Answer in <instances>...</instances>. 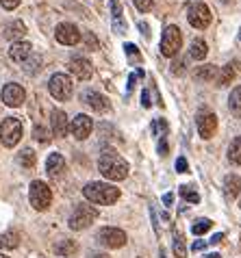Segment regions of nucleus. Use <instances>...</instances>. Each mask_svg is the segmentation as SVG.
<instances>
[{
	"instance_id": "17",
	"label": "nucleus",
	"mask_w": 241,
	"mask_h": 258,
	"mask_svg": "<svg viewBox=\"0 0 241 258\" xmlns=\"http://www.w3.org/2000/svg\"><path fill=\"white\" fill-rule=\"evenodd\" d=\"M70 72L76 78H81V81H89L91 74H94V68H91V63L87 59H74L70 61Z\"/></svg>"
},
{
	"instance_id": "50",
	"label": "nucleus",
	"mask_w": 241,
	"mask_h": 258,
	"mask_svg": "<svg viewBox=\"0 0 241 258\" xmlns=\"http://www.w3.org/2000/svg\"><path fill=\"white\" fill-rule=\"evenodd\" d=\"M204 258H219V254H207Z\"/></svg>"
},
{
	"instance_id": "42",
	"label": "nucleus",
	"mask_w": 241,
	"mask_h": 258,
	"mask_svg": "<svg viewBox=\"0 0 241 258\" xmlns=\"http://www.w3.org/2000/svg\"><path fill=\"white\" fill-rule=\"evenodd\" d=\"M0 3H3V7H5L7 11H13L20 5V0H0Z\"/></svg>"
},
{
	"instance_id": "29",
	"label": "nucleus",
	"mask_w": 241,
	"mask_h": 258,
	"mask_svg": "<svg viewBox=\"0 0 241 258\" xmlns=\"http://www.w3.org/2000/svg\"><path fill=\"white\" fill-rule=\"evenodd\" d=\"M211 226H213V221L207 219V217L196 219V221H194V226H191V232H194L196 236H200V234H204V232H209V230H211Z\"/></svg>"
},
{
	"instance_id": "11",
	"label": "nucleus",
	"mask_w": 241,
	"mask_h": 258,
	"mask_svg": "<svg viewBox=\"0 0 241 258\" xmlns=\"http://www.w3.org/2000/svg\"><path fill=\"white\" fill-rule=\"evenodd\" d=\"M91 128H94V121H91V117L89 115H76L74 119H72V124H70V131H72V135L79 141H83V139H87L89 135H91Z\"/></svg>"
},
{
	"instance_id": "32",
	"label": "nucleus",
	"mask_w": 241,
	"mask_h": 258,
	"mask_svg": "<svg viewBox=\"0 0 241 258\" xmlns=\"http://www.w3.org/2000/svg\"><path fill=\"white\" fill-rule=\"evenodd\" d=\"M18 161H20V165H22V167H26V169H31L33 165H35V152L31 148H26V150H22V152H20V156H18Z\"/></svg>"
},
{
	"instance_id": "37",
	"label": "nucleus",
	"mask_w": 241,
	"mask_h": 258,
	"mask_svg": "<svg viewBox=\"0 0 241 258\" xmlns=\"http://www.w3.org/2000/svg\"><path fill=\"white\" fill-rule=\"evenodd\" d=\"M176 169H178V174H187L189 171V165H187L185 156H178V161H176Z\"/></svg>"
},
{
	"instance_id": "2",
	"label": "nucleus",
	"mask_w": 241,
	"mask_h": 258,
	"mask_svg": "<svg viewBox=\"0 0 241 258\" xmlns=\"http://www.w3.org/2000/svg\"><path fill=\"white\" fill-rule=\"evenodd\" d=\"M83 196L87 198L91 204L109 206V204L119 200V189L113 187V184H109V182H89V184H85Z\"/></svg>"
},
{
	"instance_id": "7",
	"label": "nucleus",
	"mask_w": 241,
	"mask_h": 258,
	"mask_svg": "<svg viewBox=\"0 0 241 258\" xmlns=\"http://www.w3.org/2000/svg\"><path fill=\"white\" fill-rule=\"evenodd\" d=\"M48 89H50L52 98L56 100H70L72 98V78L68 74H54L50 78V83H48Z\"/></svg>"
},
{
	"instance_id": "47",
	"label": "nucleus",
	"mask_w": 241,
	"mask_h": 258,
	"mask_svg": "<svg viewBox=\"0 0 241 258\" xmlns=\"http://www.w3.org/2000/svg\"><path fill=\"white\" fill-rule=\"evenodd\" d=\"M172 200H174V196H172V193H167V196L163 198V204H165V206H169V204H172Z\"/></svg>"
},
{
	"instance_id": "20",
	"label": "nucleus",
	"mask_w": 241,
	"mask_h": 258,
	"mask_svg": "<svg viewBox=\"0 0 241 258\" xmlns=\"http://www.w3.org/2000/svg\"><path fill=\"white\" fill-rule=\"evenodd\" d=\"M239 189H241V178L237 174H228L226 176V180H224V193H226V198H237L239 196Z\"/></svg>"
},
{
	"instance_id": "39",
	"label": "nucleus",
	"mask_w": 241,
	"mask_h": 258,
	"mask_svg": "<svg viewBox=\"0 0 241 258\" xmlns=\"http://www.w3.org/2000/svg\"><path fill=\"white\" fill-rule=\"evenodd\" d=\"M167 152H169V148H167V135H165V137H161V141H159V154L167 156Z\"/></svg>"
},
{
	"instance_id": "8",
	"label": "nucleus",
	"mask_w": 241,
	"mask_h": 258,
	"mask_svg": "<svg viewBox=\"0 0 241 258\" xmlns=\"http://www.w3.org/2000/svg\"><path fill=\"white\" fill-rule=\"evenodd\" d=\"M187 20H189L191 26L198 28V31L207 28L211 24V11H209V7L202 5V3H194V5L189 7V11H187Z\"/></svg>"
},
{
	"instance_id": "41",
	"label": "nucleus",
	"mask_w": 241,
	"mask_h": 258,
	"mask_svg": "<svg viewBox=\"0 0 241 258\" xmlns=\"http://www.w3.org/2000/svg\"><path fill=\"white\" fill-rule=\"evenodd\" d=\"M124 50H126V54H129V56H133V59H137V56H139L137 46H135V44H126V46H124Z\"/></svg>"
},
{
	"instance_id": "30",
	"label": "nucleus",
	"mask_w": 241,
	"mask_h": 258,
	"mask_svg": "<svg viewBox=\"0 0 241 258\" xmlns=\"http://www.w3.org/2000/svg\"><path fill=\"white\" fill-rule=\"evenodd\" d=\"M228 106H230L232 113L241 115V85L232 89V94H230V98H228Z\"/></svg>"
},
{
	"instance_id": "10",
	"label": "nucleus",
	"mask_w": 241,
	"mask_h": 258,
	"mask_svg": "<svg viewBox=\"0 0 241 258\" xmlns=\"http://www.w3.org/2000/svg\"><path fill=\"white\" fill-rule=\"evenodd\" d=\"M54 37L59 44L63 46H76L81 41V31L76 28L74 24H70V22H63L56 26V31H54Z\"/></svg>"
},
{
	"instance_id": "38",
	"label": "nucleus",
	"mask_w": 241,
	"mask_h": 258,
	"mask_svg": "<svg viewBox=\"0 0 241 258\" xmlns=\"http://www.w3.org/2000/svg\"><path fill=\"white\" fill-rule=\"evenodd\" d=\"M85 41H87L89 50H98V39L94 37V33H85Z\"/></svg>"
},
{
	"instance_id": "28",
	"label": "nucleus",
	"mask_w": 241,
	"mask_h": 258,
	"mask_svg": "<svg viewBox=\"0 0 241 258\" xmlns=\"http://www.w3.org/2000/svg\"><path fill=\"white\" fill-rule=\"evenodd\" d=\"M39 70H41V56L39 54H31L24 61V72L26 74H37Z\"/></svg>"
},
{
	"instance_id": "40",
	"label": "nucleus",
	"mask_w": 241,
	"mask_h": 258,
	"mask_svg": "<svg viewBox=\"0 0 241 258\" xmlns=\"http://www.w3.org/2000/svg\"><path fill=\"white\" fill-rule=\"evenodd\" d=\"M172 74H185V63H183V61H174L172 63Z\"/></svg>"
},
{
	"instance_id": "52",
	"label": "nucleus",
	"mask_w": 241,
	"mask_h": 258,
	"mask_svg": "<svg viewBox=\"0 0 241 258\" xmlns=\"http://www.w3.org/2000/svg\"><path fill=\"white\" fill-rule=\"evenodd\" d=\"M239 41H241V31H239Z\"/></svg>"
},
{
	"instance_id": "45",
	"label": "nucleus",
	"mask_w": 241,
	"mask_h": 258,
	"mask_svg": "<svg viewBox=\"0 0 241 258\" xmlns=\"http://www.w3.org/2000/svg\"><path fill=\"white\" fill-rule=\"evenodd\" d=\"M141 104H144L146 109L152 104V102H150V94H148V91H144V94H141Z\"/></svg>"
},
{
	"instance_id": "49",
	"label": "nucleus",
	"mask_w": 241,
	"mask_h": 258,
	"mask_svg": "<svg viewBox=\"0 0 241 258\" xmlns=\"http://www.w3.org/2000/svg\"><path fill=\"white\" fill-rule=\"evenodd\" d=\"M89 258H109V256L107 254H91Z\"/></svg>"
},
{
	"instance_id": "12",
	"label": "nucleus",
	"mask_w": 241,
	"mask_h": 258,
	"mask_svg": "<svg viewBox=\"0 0 241 258\" xmlns=\"http://www.w3.org/2000/svg\"><path fill=\"white\" fill-rule=\"evenodd\" d=\"M24 98H26V91L22 89V85H18V83L5 85V89H3V102L7 106H20V104L24 102Z\"/></svg>"
},
{
	"instance_id": "24",
	"label": "nucleus",
	"mask_w": 241,
	"mask_h": 258,
	"mask_svg": "<svg viewBox=\"0 0 241 258\" xmlns=\"http://www.w3.org/2000/svg\"><path fill=\"white\" fill-rule=\"evenodd\" d=\"M228 161L232 165H241V137H235L228 148Z\"/></svg>"
},
{
	"instance_id": "4",
	"label": "nucleus",
	"mask_w": 241,
	"mask_h": 258,
	"mask_svg": "<svg viewBox=\"0 0 241 258\" xmlns=\"http://www.w3.org/2000/svg\"><path fill=\"white\" fill-rule=\"evenodd\" d=\"M28 200H31L33 209L35 211H46L52 202V191L46 182L41 180H35L31 182V191H28Z\"/></svg>"
},
{
	"instance_id": "22",
	"label": "nucleus",
	"mask_w": 241,
	"mask_h": 258,
	"mask_svg": "<svg viewBox=\"0 0 241 258\" xmlns=\"http://www.w3.org/2000/svg\"><path fill=\"white\" fill-rule=\"evenodd\" d=\"M76 252H79V245H76V241H70V239H66V241H59L54 245V254L56 256H74Z\"/></svg>"
},
{
	"instance_id": "3",
	"label": "nucleus",
	"mask_w": 241,
	"mask_h": 258,
	"mask_svg": "<svg viewBox=\"0 0 241 258\" xmlns=\"http://www.w3.org/2000/svg\"><path fill=\"white\" fill-rule=\"evenodd\" d=\"M20 139H22V121L18 117H7L0 124V141H3V146L13 148L20 143Z\"/></svg>"
},
{
	"instance_id": "9",
	"label": "nucleus",
	"mask_w": 241,
	"mask_h": 258,
	"mask_svg": "<svg viewBox=\"0 0 241 258\" xmlns=\"http://www.w3.org/2000/svg\"><path fill=\"white\" fill-rule=\"evenodd\" d=\"M98 241H100L104 247L117 249V247L126 245V232L119 230V228H102V230L98 232Z\"/></svg>"
},
{
	"instance_id": "5",
	"label": "nucleus",
	"mask_w": 241,
	"mask_h": 258,
	"mask_svg": "<svg viewBox=\"0 0 241 258\" xmlns=\"http://www.w3.org/2000/svg\"><path fill=\"white\" fill-rule=\"evenodd\" d=\"M183 46V33L178 26L169 24L161 37V54L163 56H176Z\"/></svg>"
},
{
	"instance_id": "43",
	"label": "nucleus",
	"mask_w": 241,
	"mask_h": 258,
	"mask_svg": "<svg viewBox=\"0 0 241 258\" xmlns=\"http://www.w3.org/2000/svg\"><path fill=\"white\" fill-rule=\"evenodd\" d=\"M222 241H224V232H217V234L211 236L207 243H209V245H217V243H222Z\"/></svg>"
},
{
	"instance_id": "6",
	"label": "nucleus",
	"mask_w": 241,
	"mask_h": 258,
	"mask_svg": "<svg viewBox=\"0 0 241 258\" xmlns=\"http://www.w3.org/2000/svg\"><path fill=\"white\" fill-rule=\"evenodd\" d=\"M96 217H98V211L94 206L81 204V206H76L72 215H70V228H72V230H85V228H89L94 224Z\"/></svg>"
},
{
	"instance_id": "36",
	"label": "nucleus",
	"mask_w": 241,
	"mask_h": 258,
	"mask_svg": "<svg viewBox=\"0 0 241 258\" xmlns=\"http://www.w3.org/2000/svg\"><path fill=\"white\" fill-rule=\"evenodd\" d=\"M135 3V7L141 11V13H148L154 7V0H133Z\"/></svg>"
},
{
	"instance_id": "15",
	"label": "nucleus",
	"mask_w": 241,
	"mask_h": 258,
	"mask_svg": "<svg viewBox=\"0 0 241 258\" xmlns=\"http://www.w3.org/2000/svg\"><path fill=\"white\" fill-rule=\"evenodd\" d=\"M50 124H52V135L54 137H66L68 131H70V124H68V115L59 109L52 111L50 115Z\"/></svg>"
},
{
	"instance_id": "1",
	"label": "nucleus",
	"mask_w": 241,
	"mask_h": 258,
	"mask_svg": "<svg viewBox=\"0 0 241 258\" xmlns=\"http://www.w3.org/2000/svg\"><path fill=\"white\" fill-rule=\"evenodd\" d=\"M98 169H100V174L104 178H109V180H124L126 176H129V163H126L122 156L117 152H113V150H104L100 161H98Z\"/></svg>"
},
{
	"instance_id": "18",
	"label": "nucleus",
	"mask_w": 241,
	"mask_h": 258,
	"mask_svg": "<svg viewBox=\"0 0 241 258\" xmlns=\"http://www.w3.org/2000/svg\"><path fill=\"white\" fill-rule=\"evenodd\" d=\"M3 35H5V39H9V41H20L26 35V26H24V22H20V20H13V22H9L3 28Z\"/></svg>"
},
{
	"instance_id": "14",
	"label": "nucleus",
	"mask_w": 241,
	"mask_h": 258,
	"mask_svg": "<svg viewBox=\"0 0 241 258\" xmlns=\"http://www.w3.org/2000/svg\"><path fill=\"white\" fill-rule=\"evenodd\" d=\"M81 100L87 106H91L94 111H98V113H104L109 109V100L104 98L102 94H98V91H91V89H87V91H83L81 94Z\"/></svg>"
},
{
	"instance_id": "23",
	"label": "nucleus",
	"mask_w": 241,
	"mask_h": 258,
	"mask_svg": "<svg viewBox=\"0 0 241 258\" xmlns=\"http://www.w3.org/2000/svg\"><path fill=\"white\" fill-rule=\"evenodd\" d=\"M189 54H191V59H196V61H202L204 56L209 54V48H207V44H204L202 39H196L194 44H191Z\"/></svg>"
},
{
	"instance_id": "44",
	"label": "nucleus",
	"mask_w": 241,
	"mask_h": 258,
	"mask_svg": "<svg viewBox=\"0 0 241 258\" xmlns=\"http://www.w3.org/2000/svg\"><path fill=\"white\" fill-rule=\"evenodd\" d=\"M209 243L207 241H194V252H200V249H204Z\"/></svg>"
},
{
	"instance_id": "25",
	"label": "nucleus",
	"mask_w": 241,
	"mask_h": 258,
	"mask_svg": "<svg viewBox=\"0 0 241 258\" xmlns=\"http://www.w3.org/2000/svg\"><path fill=\"white\" fill-rule=\"evenodd\" d=\"M215 74H217V68L215 66H202V68L196 70V78H198V81H202V83L213 81Z\"/></svg>"
},
{
	"instance_id": "51",
	"label": "nucleus",
	"mask_w": 241,
	"mask_h": 258,
	"mask_svg": "<svg viewBox=\"0 0 241 258\" xmlns=\"http://www.w3.org/2000/svg\"><path fill=\"white\" fill-rule=\"evenodd\" d=\"M0 258H9V256H7V254H0Z\"/></svg>"
},
{
	"instance_id": "26",
	"label": "nucleus",
	"mask_w": 241,
	"mask_h": 258,
	"mask_svg": "<svg viewBox=\"0 0 241 258\" xmlns=\"http://www.w3.org/2000/svg\"><path fill=\"white\" fill-rule=\"evenodd\" d=\"M232 78H235V68L230 66H224L222 68V72H219V76H217V87H226V85H228Z\"/></svg>"
},
{
	"instance_id": "13",
	"label": "nucleus",
	"mask_w": 241,
	"mask_h": 258,
	"mask_svg": "<svg viewBox=\"0 0 241 258\" xmlns=\"http://www.w3.org/2000/svg\"><path fill=\"white\" fill-rule=\"evenodd\" d=\"M198 133H200L202 139H211L215 135V128H217V117L213 113H200L198 115Z\"/></svg>"
},
{
	"instance_id": "27",
	"label": "nucleus",
	"mask_w": 241,
	"mask_h": 258,
	"mask_svg": "<svg viewBox=\"0 0 241 258\" xmlns=\"http://www.w3.org/2000/svg\"><path fill=\"white\" fill-rule=\"evenodd\" d=\"M174 256H176V258H187L185 236H183L180 232H174Z\"/></svg>"
},
{
	"instance_id": "31",
	"label": "nucleus",
	"mask_w": 241,
	"mask_h": 258,
	"mask_svg": "<svg viewBox=\"0 0 241 258\" xmlns=\"http://www.w3.org/2000/svg\"><path fill=\"white\" fill-rule=\"evenodd\" d=\"M18 241H20L18 232H7V234L0 236V247H5V249H13V247H18Z\"/></svg>"
},
{
	"instance_id": "34",
	"label": "nucleus",
	"mask_w": 241,
	"mask_h": 258,
	"mask_svg": "<svg viewBox=\"0 0 241 258\" xmlns=\"http://www.w3.org/2000/svg\"><path fill=\"white\" fill-rule=\"evenodd\" d=\"M152 131H154V135L165 137V135H167V121L165 119H154L152 121Z\"/></svg>"
},
{
	"instance_id": "35",
	"label": "nucleus",
	"mask_w": 241,
	"mask_h": 258,
	"mask_svg": "<svg viewBox=\"0 0 241 258\" xmlns=\"http://www.w3.org/2000/svg\"><path fill=\"white\" fill-rule=\"evenodd\" d=\"M33 135H35V139H37V141H41V143H46L48 139H50V133H48L44 126H35Z\"/></svg>"
},
{
	"instance_id": "33",
	"label": "nucleus",
	"mask_w": 241,
	"mask_h": 258,
	"mask_svg": "<svg viewBox=\"0 0 241 258\" xmlns=\"http://www.w3.org/2000/svg\"><path fill=\"white\" fill-rule=\"evenodd\" d=\"M180 196H183V200H187L189 204H198V202H200L198 191H194V187H189V184H183V187H180Z\"/></svg>"
},
{
	"instance_id": "53",
	"label": "nucleus",
	"mask_w": 241,
	"mask_h": 258,
	"mask_svg": "<svg viewBox=\"0 0 241 258\" xmlns=\"http://www.w3.org/2000/svg\"><path fill=\"white\" fill-rule=\"evenodd\" d=\"M239 206H241V200H239Z\"/></svg>"
},
{
	"instance_id": "21",
	"label": "nucleus",
	"mask_w": 241,
	"mask_h": 258,
	"mask_svg": "<svg viewBox=\"0 0 241 258\" xmlns=\"http://www.w3.org/2000/svg\"><path fill=\"white\" fill-rule=\"evenodd\" d=\"M111 13H113V28L117 33H126V24L122 22V5H119V0H111Z\"/></svg>"
},
{
	"instance_id": "19",
	"label": "nucleus",
	"mask_w": 241,
	"mask_h": 258,
	"mask_svg": "<svg viewBox=\"0 0 241 258\" xmlns=\"http://www.w3.org/2000/svg\"><path fill=\"white\" fill-rule=\"evenodd\" d=\"M63 169H66V159L59 154V152H54L48 156V161H46V171H48V176H61L63 174Z\"/></svg>"
},
{
	"instance_id": "48",
	"label": "nucleus",
	"mask_w": 241,
	"mask_h": 258,
	"mask_svg": "<svg viewBox=\"0 0 241 258\" xmlns=\"http://www.w3.org/2000/svg\"><path fill=\"white\" fill-rule=\"evenodd\" d=\"M133 87H135V74H131L129 78V91H133Z\"/></svg>"
},
{
	"instance_id": "46",
	"label": "nucleus",
	"mask_w": 241,
	"mask_h": 258,
	"mask_svg": "<svg viewBox=\"0 0 241 258\" xmlns=\"http://www.w3.org/2000/svg\"><path fill=\"white\" fill-rule=\"evenodd\" d=\"M137 26H139V31H141V33H144V35H146V37H150V28H148V24H144V22H139Z\"/></svg>"
},
{
	"instance_id": "16",
	"label": "nucleus",
	"mask_w": 241,
	"mask_h": 258,
	"mask_svg": "<svg viewBox=\"0 0 241 258\" xmlns=\"http://www.w3.org/2000/svg\"><path fill=\"white\" fill-rule=\"evenodd\" d=\"M31 54H33V48L28 41H13L9 48V56H11V61H16V63H24Z\"/></svg>"
}]
</instances>
